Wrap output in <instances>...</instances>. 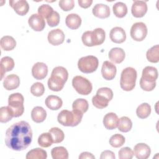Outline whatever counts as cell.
I'll list each match as a JSON object with an SVG mask.
<instances>
[{
    "label": "cell",
    "mask_w": 159,
    "mask_h": 159,
    "mask_svg": "<svg viewBox=\"0 0 159 159\" xmlns=\"http://www.w3.org/2000/svg\"><path fill=\"white\" fill-rule=\"evenodd\" d=\"M89 107L88 102L83 98H79L76 99L72 104L73 110L80 111L82 113L86 112Z\"/></svg>",
    "instance_id": "35"
},
{
    "label": "cell",
    "mask_w": 159,
    "mask_h": 159,
    "mask_svg": "<svg viewBox=\"0 0 159 159\" xmlns=\"http://www.w3.org/2000/svg\"><path fill=\"white\" fill-rule=\"evenodd\" d=\"M115 154L113 152L110 150H104L103 151L100 156L101 159H115Z\"/></svg>",
    "instance_id": "48"
},
{
    "label": "cell",
    "mask_w": 159,
    "mask_h": 159,
    "mask_svg": "<svg viewBox=\"0 0 159 159\" xmlns=\"http://www.w3.org/2000/svg\"><path fill=\"white\" fill-rule=\"evenodd\" d=\"M47 38L52 45H59L64 42L65 34L60 29H55L49 32Z\"/></svg>",
    "instance_id": "13"
},
{
    "label": "cell",
    "mask_w": 159,
    "mask_h": 159,
    "mask_svg": "<svg viewBox=\"0 0 159 159\" xmlns=\"http://www.w3.org/2000/svg\"><path fill=\"white\" fill-rule=\"evenodd\" d=\"M47 117L46 111L41 106H36L31 111V118L36 123H40L45 120Z\"/></svg>",
    "instance_id": "23"
},
{
    "label": "cell",
    "mask_w": 159,
    "mask_h": 159,
    "mask_svg": "<svg viewBox=\"0 0 159 159\" xmlns=\"http://www.w3.org/2000/svg\"><path fill=\"white\" fill-rule=\"evenodd\" d=\"M158 75V73L156 68L151 66H147L145 67L142 71L141 79L147 82L153 83L156 82Z\"/></svg>",
    "instance_id": "18"
},
{
    "label": "cell",
    "mask_w": 159,
    "mask_h": 159,
    "mask_svg": "<svg viewBox=\"0 0 159 159\" xmlns=\"http://www.w3.org/2000/svg\"><path fill=\"white\" fill-rule=\"evenodd\" d=\"M65 83L66 81L60 76L51 74L48 80V86L52 91H60L63 88Z\"/></svg>",
    "instance_id": "16"
},
{
    "label": "cell",
    "mask_w": 159,
    "mask_h": 159,
    "mask_svg": "<svg viewBox=\"0 0 159 159\" xmlns=\"http://www.w3.org/2000/svg\"><path fill=\"white\" fill-rule=\"evenodd\" d=\"M133 156L134 152L129 147H123L119 151V159H132Z\"/></svg>",
    "instance_id": "42"
},
{
    "label": "cell",
    "mask_w": 159,
    "mask_h": 159,
    "mask_svg": "<svg viewBox=\"0 0 159 159\" xmlns=\"http://www.w3.org/2000/svg\"><path fill=\"white\" fill-rule=\"evenodd\" d=\"M119 118L116 114L114 112H109L106 114L103 118V124L106 129L108 130H113L117 127Z\"/></svg>",
    "instance_id": "20"
},
{
    "label": "cell",
    "mask_w": 159,
    "mask_h": 159,
    "mask_svg": "<svg viewBox=\"0 0 159 159\" xmlns=\"http://www.w3.org/2000/svg\"><path fill=\"white\" fill-rule=\"evenodd\" d=\"M53 8L48 4H42L38 8V14L43 19H47L53 12Z\"/></svg>",
    "instance_id": "41"
},
{
    "label": "cell",
    "mask_w": 159,
    "mask_h": 159,
    "mask_svg": "<svg viewBox=\"0 0 159 159\" xmlns=\"http://www.w3.org/2000/svg\"><path fill=\"white\" fill-rule=\"evenodd\" d=\"M117 72L116 66L109 61L103 62L101 68V74L102 77L106 80H112L116 76Z\"/></svg>",
    "instance_id": "9"
},
{
    "label": "cell",
    "mask_w": 159,
    "mask_h": 159,
    "mask_svg": "<svg viewBox=\"0 0 159 159\" xmlns=\"http://www.w3.org/2000/svg\"><path fill=\"white\" fill-rule=\"evenodd\" d=\"M48 74V67L43 62H37L32 68V75L34 78L38 80H43Z\"/></svg>",
    "instance_id": "10"
},
{
    "label": "cell",
    "mask_w": 159,
    "mask_h": 159,
    "mask_svg": "<svg viewBox=\"0 0 159 159\" xmlns=\"http://www.w3.org/2000/svg\"><path fill=\"white\" fill-rule=\"evenodd\" d=\"M140 88L146 91H151L154 89V88L156 86V82L153 83H150L145 81L140 78Z\"/></svg>",
    "instance_id": "46"
},
{
    "label": "cell",
    "mask_w": 159,
    "mask_h": 159,
    "mask_svg": "<svg viewBox=\"0 0 159 159\" xmlns=\"http://www.w3.org/2000/svg\"><path fill=\"white\" fill-rule=\"evenodd\" d=\"M134 155L138 159H147L151 153L150 147L144 143H139L134 146Z\"/></svg>",
    "instance_id": "12"
},
{
    "label": "cell",
    "mask_w": 159,
    "mask_h": 159,
    "mask_svg": "<svg viewBox=\"0 0 159 159\" xmlns=\"http://www.w3.org/2000/svg\"><path fill=\"white\" fill-rule=\"evenodd\" d=\"M99 65L98 59L93 55L81 57L78 61L79 70L84 73H91L95 71Z\"/></svg>",
    "instance_id": "6"
},
{
    "label": "cell",
    "mask_w": 159,
    "mask_h": 159,
    "mask_svg": "<svg viewBox=\"0 0 159 159\" xmlns=\"http://www.w3.org/2000/svg\"><path fill=\"white\" fill-rule=\"evenodd\" d=\"M97 93L104 95L107 98H108L109 101H111L113 98V92L112 89L107 87H103V88H99L97 91Z\"/></svg>",
    "instance_id": "47"
},
{
    "label": "cell",
    "mask_w": 159,
    "mask_h": 159,
    "mask_svg": "<svg viewBox=\"0 0 159 159\" xmlns=\"http://www.w3.org/2000/svg\"><path fill=\"white\" fill-rule=\"evenodd\" d=\"M92 12L94 16L100 19L107 18L111 14L109 7L106 4L101 3L96 4L93 7Z\"/></svg>",
    "instance_id": "19"
},
{
    "label": "cell",
    "mask_w": 159,
    "mask_h": 159,
    "mask_svg": "<svg viewBox=\"0 0 159 159\" xmlns=\"http://www.w3.org/2000/svg\"><path fill=\"white\" fill-rule=\"evenodd\" d=\"M24 96L20 93H13L9 96L8 106L11 108L14 117H18L23 114L24 111Z\"/></svg>",
    "instance_id": "5"
},
{
    "label": "cell",
    "mask_w": 159,
    "mask_h": 159,
    "mask_svg": "<svg viewBox=\"0 0 159 159\" xmlns=\"http://www.w3.org/2000/svg\"><path fill=\"white\" fill-rule=\"evenodd\" d=\"M78 2L80 7L86 9L91 6V4L93 3V1L92 0H78Z\"/></svg>",
    "instance_id": "49"
},
{
    "label": "cell",
    "mask_w": 159,
    "mask_h": 159,
    "mask_svg": "<svg viewBox=\"0 0 159 159\" xmlns=\"http://www.w3.org/2000/svg\"><path fill=\"white\" fill-rule=\"evenodd\" d=\"M45 92V87L42 83L36 82L30 87V93L35 96L39 97L43 94Z\"/></svg>",
    "instance_id": "40"
},
{
    "label": "cell",
    "mask_w": 159,
    "mask_h": 159,
    "mask_svg": "<svg viewBox=\"0 0 159 159\" xmlns=\"http://www.w3.org/2000/svg\"><path fill=\"white\" fill-rule=\"evenodd\" d=\"M48 132L51 134L53 139V142L55 143L61 142L65 138L64 132L58 127L51 128Z\"/></svg>",
    "instance_id": "38"
},
{
    "label": "cell",
    "mask_w": 159,
    "mask_h": 159,
    "mask_svg": "<svg viewBox=\"0 0 159 159\" xmlns=\"http://www.w3.org/2000/svg\"><path fill=\"white\" fill-rule=\"evenodd\" d=\"M53 143L52 137L49 132L42 133L38 138V143L42 147H49Z\"/></svg>",
    "instance_id": "36"
},
{
    "label": "cell",
    "mask_w": 159,
    "mask_h": 159,
    "mask_svg": "<svg viewBox=\"0 0 159 159\" xmlns=\"http://www.w3.org/2000/svg\"><path fill=\"white\" fill-rule=\"evenodd\" d=\"M45 104L51 110H58L62 106L63 101L61 99L55 95H50L45 99Z\"/></svg>",
    "instance_id": "24"
},
{
    "label": "cell",
    "mask_w": 159,
    "mask_h": 159,
    "mask_svg": "<svg viewBox=\"0 0 159 159\" xmlns=\"http://www.w3.org/2000/svg\"><path fill=\"white\" fill-rule=\"evenodd\" d=\"M72 85L76 91L81 95H88L91 93L93 86L91 83L86 78L76 76L72 80Z\"/></svg>",
    "instance_id": "7"
},
{
    "label": "cell",
    "mask_w": 159,
    "mask_h": 159,
    "mask_svg": "<svg viewBox=\"0 0 159 159\" xmlns=\"http://www.w3.org/2000/svg\"><path fill=\"white\" fill-rule=\"evenodd\" d=\"M110 101L104 95L96 93V94L92 98V102L94 107L98 109H103L108 106Z\"/></svg>",
    "instance_id": "27"
},
{
    "label": "cell",
    "mask_w": 159,
    "mask_h": 159,
    "mask_svg": "<svg viewBox=\"0 0 159 159\" xmlns=\"http://www.w3.org/2000/svg\"><path fill=\"white\" fill-rule=\"evenodd\" d=\"M60 7L64 11H68L73 9L75 6L74 0H61L59 1Z\"/></svg>",
    "instance_id": "45"
},
{
    "label": "cell",
    "mask_w": 159,
    "mask_h": 159,
    "mask_svg": "<svg viewBox=\"0 0 159 159\" xmlns=\"http://www.w3.org/2000/svg\"><path fill=\"white\" fill-rule=\"evenodd\" d=\"M137 71L132 67L124 68L120 75V88L126 91H132L135 86L137 80Z\"/></svg>",
    "instance_id": "4"
},
{
    "label": "cell",
    "mask_w": 159,
    "mask_h": 159,
    "mask_svg": "<svg viewBox=\"0 0 159 159\" xmlns=\"http://www.w3.org/2000/svg\"><path fill=\"white\" fill-rule=\"evenodd\" d=\"M0 44L2 49L5 51H10L16 47V42L12 37L6 35L1 38Z\"/></svg>",
    "instance_id": "28"
},
{
    "label": "cell",
    "mask_w": 159,
    "mask_h": 159,
    "mask_svg": "<svg viewBox=\"0 0 159 159\" xmlns=\"http://www.w3.org/2000/svg\"><path fill=\"white\" fill-rule=\"evenodd\" d=\"M118 129L122 132H129L132 127V122L130 118L126 116H122L119 119Z\"/></svg>",
    "instance_id": "32"
},
{
    "label": "cell",
    "mask_w": 159,
    "mask_h": 159,
    "mask_svg": "<svg viewBox=\"0 0 159 159\" xmlns=\"http://www.w3.org/2000/svg\"><path fill=\"white\" fill-rule=\"evenodd\" d=\"M51 155L53 159H67L68 152L64 147H56L52 149Z\"/></svg>",
    "instance_id": "30"
},
{
    "label": "cell",
    "mask_w": 159,
    "mask_h": 159,
    "mask_svg": "<svg viewBox=\"0 0 159 159\" xmlns=\"http://www.w3.org/2000/svg\"><path fill=\"white\" fill-rule=\"evenodd\" d=\"M20 84L19 77L15 75L11 74L7 75L4 80L3 86L6 90H13L19 87Z\"/></svg>",
    "instance_id": "21"
},
{
    "label": "cell",
    "mask_w": 159,
    "mask_h": 159,
    "mask_svg": "<svg viewBox=\"0 0 159 159\" xmlns=\"http://www.w3.org/2000/svg\"><path fill=\"white\" fill-rule=\"evenodd\" d=\"M109 58L115 63H120L125 58V54L124 50L119 47L112 48L109 52Z\"/></svg>",
    "instance_id": "22"
},
{
    "label": "cell",
    "mask_w": 159,
    "mask_h": 159,
    "mask_svg": "<svg viewBox=\"0 0 159 159\" xmlns=\"http://www.w3.org/2000/svg\"><path fill=\"white\" fill-rule=\"evenodd\" d=\"M109 37L112 42L116 43H121L125 40L126 34L122 27H115L111 30Z\"/></svg>",
    "instance_id": "17"
},
{
    "label": "cell",
    "mask_w": 159,
    "mask_h": 159,
    "mask_svg": "<svg viewBox=\"0 0 159 159\" xmlns=\"http://www.w3.org/2000/svg\"><path fill=\"white\" fill-rule=\"evenodd\" d=\"M148 30L146 25L142 22L134 23L130 29V36L133 40L138 42L142 41L147 35Z\"/></svg>",
    "instance_id": "8"
},
{
    "label": "cell",
    "mask_w": 159,
    "mask_h": 159,
    "mask_svg": "<svg viewBox=\"0 0 159 159\" xmlns=\"http://www.w3.org/2000/svg\"><path fill=\"white\" fill-rule=\"evenodd\" d=\"M83 116V113L76 110L72 111L63 110L58 114L57 120L62 125L75 127L81 122Z\"/></svg>",
    "instance_id": "2"
},
{
    "label": "cell",
    "mask_w": 159,
    "mask_h": 159,
    "mask_svg": "<svg viewBox=\"0 0 159 159\" xmlns=\"http://www.w3.org/2000/svg\"><path fill=\"white\" fill-rule=\"evenodd\" d=\"M151 113V106L146 102L139 105L136 109V114L140 119H145L148 117Z\"/></svg>",
    "instance_id": "33"
},
{
    "label": "cell",
    "mask_w": 159,
    "mask_h": 159,
    "mask_svg": "<svg viewBox=\"0 0 159 159\" xmlns=\"http://www.w3.org/2000/svg\"><path fill=\"white\" fill-rule=\"evenodd\" d=\"M66 26L71 29H77L81 24V19L79 15L72 13L68 14L65 19Z\"/></svg>",
    "instance_id": "25"
},
{
    "label": "cell",
    "mask_w": 159,
    "mask_h": 159,
    "mask_svg": "<svg viewBox=\"0 0 159 159\" xmlns=\"http://www.w3.org/2000/svg\"><path fill=\"white\" fill-rule=\"evenodd\" d=\"M32 130L30 124L24 120L16 122L6 130L5 144L10 149L22 151L31 143Z\"/></svg>",
    "instance_id": "1"
},
{
    "label": "cell",
    "mask_w": 159,
    "mask_h": 159,
    "mask_svg": "<svg viewBox=\"0 0 159 159\" xmlns=\"http://www.w3.org/2000/svg\"><path fill=\"white\" fill-rule=\"evenodd\" d=\"M79 158L80 159H86V158L94 159L95 157L91 153H89L88 152H84L80 154V155L79 156Z\"/></svg>",
    "instance_id": "50"
},
{
    "label": "cell",
    "mask_w": 159,
    "mask_h": 159,
    "mask_svg": "<svg viewBox=\"0 0 159 159\" xmlns=\"http://www.w3.org/2000/svg\"><path fill=\"white\" fill-rule=\"evenodd\" d=\"M14 67V60L10 57H4L1 60V79L2 80L4 75L7 71H11Z\"/></svg>",
    "instance_id": "26"
},
{
    "label": "cell",
    "mask_w": 159,
    "mask_h": 159,
    "mask_svg": "<svg viewBox=\"0 0 159 159\" xmlns=\"http://www.w3.org/2000/svg\"><path fill=\"white\" fill-rule=\"evenodd\" d=\"M9 4L19 16H24L29 12V5L25 0L9 1Z\"/></svg>",
    "instance_id": "15"
},
{
    "label": "cell",
    "mask_w": 159,
    "mask_h": 159,
    "mask_svg": "<svg viewBox=\"0 0 159 159\" xmlns=\"http://www.w3.org/2000/svg\"><path fill=\"white\" fill-rule=\"evenodd\" d=\"M13 117V114L9 106H2L0 109V122L6 123Z\"/></svg>",
    "instance_id": "37"
},
{
    "label": "cell",
    "mask_w": 159,
    "mask_h": 159,
    "mask_svg": "<svg viewBox=\"0 0 159 159\" xmlns=\"http://www.w3.org/2000/svg\"><path fill=\"white\" fill-rule=\"evenodd\" d=\"M60 14L57 11H53V13L47 19V24L50 27H55L58 25L60 22Z\"/></svg>",
    "instance_id": "44"
},
{
    "label": "cell",
    "mask_w": 159,
    "mask_h": 159,
    "mask_svg": "<svg viewBox=\"0 0 159 159\" xmlns=\"http://www.w3.org/2000/svg\"><path fill=\"white\" fill-rule=\"evenodd\" d=\"M112 10L114 15L119 17H124L127 13V7L126 4L122 2H117L113 5Z\"/></svg>",
    "instance_id": "31"
},
{
    "label": "cell",
    "mask_w": 159,
    "mask_h": 159,
    "mask_svg": "<svg viewBox=\"0 0 159 159\" xmlns=\"http://www.w3.org/2000/svg\"><path fill=\"white\" fill-rule=\"evenodd\" d=\"M52 74L56 75L62 78L66 82L68 78V73L67 70L63 66H57L52 70Z\"/></svg>",
    "instance_id": "43"
},
{
    "label": "cell",
    "mask_w": 159,
    "mask_h": 159,
    "mask_svg": "<svg viewBox=\"0 0 159 159\" xmlns=\"http://www.w3.org/2000/svg\"><path fill=\"white\" fill-rule=\"evenodd\" d=\"M47 157V152L42 148H36L27 152L26 159H46Z\"/></svg>",
    "instance_id": "29"
},
{
    "label": "cell",
    "mask_w": 159,
    "mask_h": 159,
    "mask_svg": "<svg viewBox=\"0 0 159 159\" xmlns=\"http://www.w3.org/2000/svg\"><path fill=\"white\" fill-rule=\"evenodd\" d=\"M147 60L151 63H158L159 61V46L156 45L148 49L146 53Z\"/></svg>",
    "instance_id": "34"
},
{
    "label": "cell",
    "mask_w": 159,
    "mask_h": 159,
    "mask_svg": "<svg viewBox=\"0 0 159 159\" xmlns=\"http://www.w3.org/2000/svg\"><path fill=\"white\" fill-rule=\"evenodd\" d=\"M131 12L135 17H143L147 12V3L143 1H134L132 6Z\"/></svg>",
    "instance_id": "14"
},
{
    "label": "cell",
    "mask_w": 159,
    "mask_h": 159,
    "mask_svg": "<svg viewBox=\"0 0 159 159\" xmlns=\"http://www.w3.org/2000/svg\"><path fill=\"white\" fill-rule=\"evenodd\" d=\"M106 33L102 28H97L93 31L84 32L81 37L83 44L87 47L100 45L104 42Z\"/></svg>",
    "instance_id": "3"
},
{
    "label": "cell",
    "mask_w": 159,
    "mask_h": 159,
    "mask_svg": "<svg viewBox=\"0 0 159 159\" xmlns=\"http://www.w3.org/2000/svg\"><path fill=\"white\" fill-rule=\"evenodd\" d=\"M125 143V137L119 134L112 135L109 139V144L114 147L118 148L122 146Z\"/></svg>",
    "instance_id": "39"
},
{
    "label": "cell",
    "mask_w": 159,
    "mask_h": 159,
    "mask_svg": "<svg viewBox=\"0 0 159 159\" xmlns=\"http://www.w3.org/2000/svg\"><path fill=\"white\" fill-rule=\"evenodd\" d=\"M28 23L29 26L35 31L39 32L43 30L45 27L44 19L39 14H34L29 18Z\"/></svg>",
    "instance_id": "11"
}]
</instances>
